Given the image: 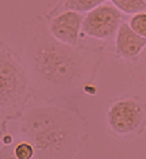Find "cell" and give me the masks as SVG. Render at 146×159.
<instances>
[{"mask_svg":"<svg viewBox=\"0 0 146 159\" xmlns=\"http://www.w3.org/2000/svg\"><path fill=\"white\" fill-rule=\"evenodd\" d=\"M107 0H65L60 11L67 10L78 12H89L97 7L103 4Z\"/></svg>","mask_w":146,"mask_h":159,"instance_id":"cell-8","label":"cell"},{"mask_svg":"<svg viewBox=\"0 0 146 159\" xmlns=\"http://www.w3.org/2000/svg\"><path fill=\"white\" fill-rule=\"evenodd\" d=\"M13 154L16 158L31 159L35 156V149L31 143L26 140H20V142L15 145Z\"/></svg>","mask_w":146,"mask_h":159,"instance_id":"cell-10","label":"cell"},{"mask_svg":"<svg viewBox=\"0 0 146 159\" xmlns=\"http://www.w3.org/2000/svg\"><path fill=\"white\" fill-rule=\"evenodd\" d=\"M121 12L127 15L146 11V0H111Z\"/></svg>","mask_w":146,"mask_h":159,"instance_id":"cell-9","label":"cell"},{"mask_svg":"<svg viewBox=\"0 0 146 159\" xmlns=\"http://www.w3.org/2000/svg\"><path fill=\"white\" fill-rule=\"evenodd\" d=\"M17 121L19 140L34 145L36 158H73L87 142L85 118L69 99L34 94Z\"/></svg>","mask_w":146,"mask_h":159,"instance_id":"cell-2","label":"cell"},{"mask_svg":"<svg viewBox=\"0 0 146 159\" xmlns=\"http://www.w3.org/2000/svg\"><path fill=\"white\" fill-rule=\"evenodd\" d=\"M121 24V11L113 4L103 3L84 16L81 31L94 39L107 41L117 34Z\"/></svg>","mask_w":146,"mask_h":159,"instance_id":"cell-5","label":"cell"},{"mask_svg":"<svg viewBox=\"0 0 146 159\" xmlns=\"http://www.w3.org/2000/svg\"><path fill=\"white\" fill-rule=\"evenodd\" d=\"M129 25L138 35L146 38V11L132 16L129 20Z\"/></svg>","mask_w":146,"mask_h":159,"instance_id":"cell-11","label":"cell"},{"mask_svg":"<svg viewBox=\"0 0 146 159\" xmlns=\"http://www.w3.org/2000/svg\"><path fill=\"white\" fill-rule=\"evenodd\" d=\"M102 59L98 50L57 41L42 20L29 28L22 46V62L39 96L71 99L89 93Z\"/></svg>","mask_w":146,"mask_h":159,"instance_id":"cell-1","label":"cell"},{"mask_svg":"<svg viewBox=\"0 0 146 159\" xmlns=\"http://www.w3.org/2000/svg\"><path fill=\"white\" fill-rule=\"evenodd\" d=\"M146 102L139 97H122L112 101L106 115L109 135L119 140H131L144 132Z\"/></svg>","mask_w":146,"mask_h":159,"instance_id":"cell-4","label":"cell"},{"mask_svg":"<svg viewBox=\"0 0 146 159\" xmlns=\"http://www.w3.org/2000/svg\"><path fill=\"white\" fill-rule=\"evenodd\" d=\"M84 16L75 11H63L47 22L50 34L57 41L71 46H79Z\"/></svg>","mask_w":146,"mask_h":159,"instance_id":"cell-6","label":"cell"},{"mask_svg":"<svg viewBox=\"0 0 146 159\" xmlns=\"http://www.w3.org/2000/svg\"><path fill=\"white\" fill-rule=\"evenodd\" d=\"M34 89L20 57L4 41L0 43V115L1 132L11 121H17Z\"/></svg>","mask_w":146,"mask_h":159,"instance_id":"cell-3","label":"cell"},{"mask_svg":"<svg viewBox=\"0 0 146 159\" xmlns=\"http://www.w3.org/2000/svg\"><path fill=\"white\" fill-rule=\"evenodd\" d=\"M146 48V38L138 35L130 27L129 23H122L117 31L115 52L124 59H136Z\"/></svg>","mask_w":146,"mask_h":159,"instance_id":"cell-7","label":"cell"}]
</instances>
